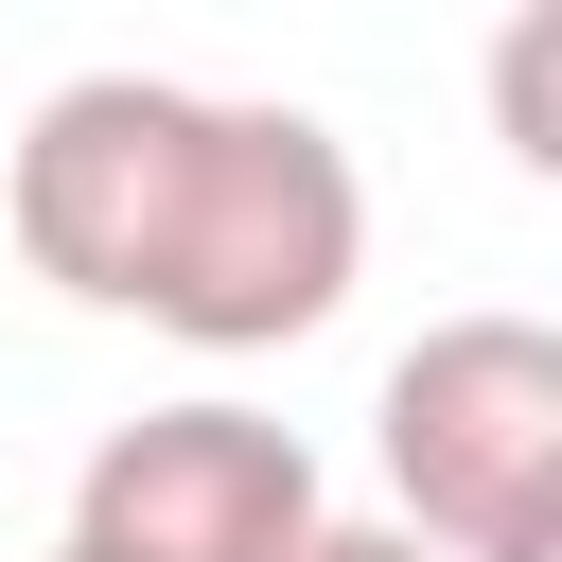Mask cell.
<instances>
[{
    "label": "cell",
    "instance_id": "1",
    "mask_svg": "<svg viewBox=\"0 0 562 562\" xmlns=\"http://www.w3.org/2000/svg\"><path fill=\"white\" fill-rule=\"evenodd\" d=\"M18 263L70 316H140L176 351H299L369 281V176L316 105L176 88V70H70L18 123Z\"/></svg>",
    "mask_w": 562,
    "mask_h": 562
},
{
    "label": "cell",
    "instance_id": "2",
    "mask_svg": "<svg viewBox=\"0 0 562 562\" xmlns=\"http://www.w3.org/2000/svg\"><path fill=\"white\" fill-rule=\"evenodd\" d=\"M369 457L439 562H527L562 527V316H439L422 351H386Z\"/></svg>",
    "mask_w": 562,
    "mask_h": 562
},
{
    "label": "cell",
    "instance_id": "3",
    "mask_svg": "<svg viewBox=\"0 0 562 562\" xmlns=\"http://www.w3.org/2000/svg\"><path fill=\"white\" fill-rule=\"evenodd\" d=\"M316 527H334L316 439L263 422V404H228V386L105 422L88 474H70V544L88 562H299Z\"/></svg>",
    "mask_w": 562,
    "mask_h": 562
},
{
    "label": "cell",
    "instance_id": "4",
    "mask_svg": "<svg viewBox=\"0 0 562 562\" xmlns=\"http://www.w3.org/2000/svg\"><path fill=\"white\" fill-rule=\"evenodd\" d=\"M474 105H492L509 176H544V193H562V0L492 18V53H474Z\"/></svg>",
    "mask_w": 562,
    "mask_h": 562
},
{
    "label": "cell",
    "instance_id": "5",
    "mask_svg": "<svg viewBox=\"0 0 562 562\" xmlns=\"http://www.w3.org/2000/svg\"><path fill=\"white\" fill-rule=\"evenodd\" d=\"M299 562H439V544H422V527H404V509H334V527H316V544H299Z\"/></svg>",
    "mask_w": 562,
    "mask_h": 562
},
{
    "label": "cell",
    "instance_id": "6",
    "mask_svg": "<svg viewBox=\"0 0 562 562\" xmlns=\"http://www.w3.org/2000/svg\"><path fill=\"white\" fill-rule=\"evenodd\" d=\"M527 562H562V527H544V544H527Z\"/></svg>",
    "mask_w": 562,
    "mask_h": 562
},
{
    "label": "cell",
    "instance_id": "7",
    "mask_svg": "<svg viewBox=\"0 0 562 562\" xmlns=\"http://www.w3.org/2000/svg\"><path fill=\"white\" fill-rule=\"evenodd\" d=\"M53 562H88V544H53Z\"/></svg>",
    "mask_w": 562,
    "mask_h": 562
}]
</instances>
